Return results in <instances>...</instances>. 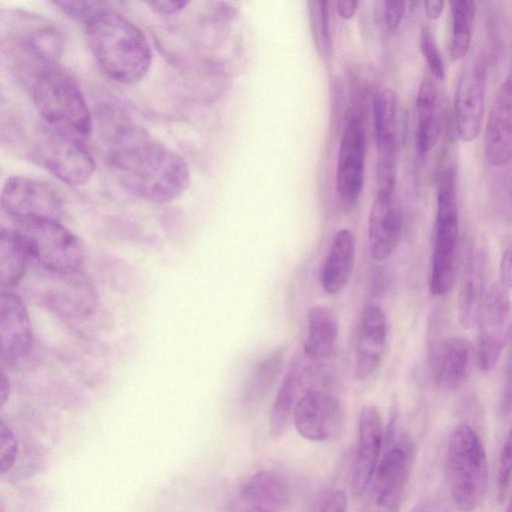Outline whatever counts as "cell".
<instances>
[{
    "mask_svg": "<svg viewBox=\"0 0 512 512\" xmlns=\"http://www.w3.org/2000/svg\"><path fill=\"white\" fill-rule=\"evenodd\" d=\"M107 164L127 192L153 203H166L190 183L186 160L140 126L120 120L109 136Z\"/></svg>",
    "mask_w": 512,
    "mask_h": 512,
    "instance_id": "1",
    "label": "cell"
},
{
    "mask_svg": "<svg viewBox=\"0 0 512 512\" xmlns=\"http://www.w3.org/2000/svg\"><path fill=\"white\" fill-rule=\"evenodd\" d=\"M100 2L83 20L86 40L101 70L121 84H135L148 73L151 50L142 30L114 8Z\"/></svg>",
    "mask_w": 512,
    "mask_h": 512,
    "instance_id": "2",
    "label": "cell"
},
{
    "mask_svg": "<svg viewBox=\"0 0 512 512\" xmlns=\"http://www.w3.org/2000/svg\"><path fill=\"white\" fill-rule=\"evenodd\" d=\"M1 46L13 73L31 86L39 74L59 66L64 39L45 18L16 11L2 19Z\"/></svg>",
    "mask_w": 512,
    "mask_h": 512,
    "instance_id": "3",
    "label": "cell"
},
{
    "mask_svg": "<svg viewBox=\"0 0 512 512\" xmlns=\"http://www.w3.org/2000/svg\"><path fill=\"white\" fill-rule=\"evenodd\" d=\"M34 105L49 127L80 140L93 122L84 95L73 76L60 66L39 74L30 86Z\"/></svg>",
    "mask_w": 512,
    "mask_h": 512,
    "instance_id": "4",
    "label": "cell"
},
{
    "mask_svg": "<svg viewBox=\"0 0 512 512\" xmlns=\"http://www.w3.org/2000/svg\"><path fill=\"white\" fill-rule=\"evenodd\" d=\"M450 494L462 512H473L482 503L488 486V461L476 431L468 424L451 433L446 454Z\"/></svg>",
    "mask_w": 512,
    "mask_h": 512,
    "instance_id": "5",
    "label": "cell"
},
{
    "mask_svg": "<svg viewBox=\"0 0 512 512\" xmlns=\"http://www.w3.org/2000/svg\"><path fill=\"white\" fill-rule=\"evenodd\" d=\"M458 238L459 217L455 167L450 161H445L437 182L434 238L429 273V288L434 296H443L452 288Z\"/></svg>",
    "mask_w": 512,
    "mask_h": 512,
    "instance_id": "6",
    "label": "cell"
},
{
    "mask_svg": "<svg viewBox=\"0 0 512 512\" xmlns=\"http://www.w3.org/2000/svg\"><path fill=\"white\" fill-rule=\"evenodd\" d=\"M16 233L33 263L52 271L81 270L85 250L81 240L59 221L12 220Z\"/></svg>",
    "mask_w": 512,
    "mask_h": 512,
    "instance_id": "7",
    "label": "cell"
},
{
    "mask_svg": "<svg viewBox=\"0 0 512 512\" xmlns=\"http://www.w3.org/2000/svg\"><path fill=\"white\" fill-rule=\"evenodd\" d=\"M27 273L30 293L55 314L82 319L89 317L96 309V291L81 270L57 272L33 263Z\"/></svg>",
    "mask_w": 512,
    "mask_h": 512,
    "instance_id": "8",
    "label": "cell"
},
{
    "mask_svg": "<svg viewBox=\"0 0 512 512\" xmlns=\"http://www.w3.org/2000/svg\"><path fill=\"white\" fill-rule=\"evenodd\" d=\"M388 447L370 482L361 512H398L402 503L414 459L409 435L392 421L388 430Z\"/></svg>",
    "mask_w": 512,
    "mask_h": 512,
    "instance_id": "9",
    "label": "cell"
},
{
    "mask_svg": "<svg viewBox=\"0 0 512 512\" xmlns=\"http://www.w3.org/2000/svg\"><path fill=\"white\" fill-rule=\"evenodd\" d=\"M27 153L31 161L71 186L86 183L95 170L94 159L83 140L45 123L38 127Z\"/></svg>",
    "mask_w": 512,
    "mask_h": 512,
    "instance_id": "10",
    "label": "cell"
},
{
    "mask_svg": "<svg viewBox=\"0 0 512 512\" xmlns=\"http://www.w3.org/2000/svg\"><path fill=\"white\" fill-rule=\"evenodd\" d=\"M2 210L11 220H54L63 214V201L49 183L13 176L6 180L1 192Z\"/></svg>",
    "mask_w": 512,
    "mask_h": 512,
    "instance_id": "11",
    "label": "cell"
},
{
    "mask_svg": "<svg viewBox=\"0 0 512 512\" xmlns=\"http://www.w3.org/2000/svg\"><path fill=\"white\" fill-rule=\"evenodd\" d=\"M511 303L507 289L493 285L486 293L479 318L478 363L482 371L492 370L507 343Z\"/></svg>",
    "mask_w": 512,
    "mask_h": 512,
    "instance_id": "12",
    "label": "cell"
},
{
    "mask_svg": "<svg viewBox=\"0 0 512 512\" xmlns=\"http://www.w3.org/2000/svg\"><path fill=\"white\" fill-rule=\"evenodd\" d=\"M293 422L305 439L326 442L338 437L344 426L339 401L323 389H308L296 402Z\"/></svg>",
    "mask_w": 512,
    "mask_h": 512,
    "instance_id": "13",
    "label": "cell"
},
{
    "mask_svg": "<svg viewBox=\"0 0 512 512\" xmlns=\"http://www.w3.org/2000/svg\"><path fill=\"white\" fill-rule=\"evenodd\" d=\"M487 89V66L484 60H474L460 75L455 93L454 111L459 139L474 141L481 130Z\"/></svg>",
    "mask_w": 512,
    "mask_h": 512,
    "instance_id": "14",
    "label": "cell"
},
{
    "mask_svg": "<svg viewBox=\"0 0 512 512\" xmlns=\"http://www.w3.org/2000/svg\"><path fill=\"white\" fill-rule=\"evenodd\" d=\"M366 132L362 117L352 115L343 132L336 170L337 192L343 203L353 205L363 190Z\"/></svg>",
    "mask_w": 512,
    "mask_h": 512,
    "instance_id": "15",
    "label": "cell"
},
{
    "mask_svg": "<svg viewBox=\"0 0 512 512\" xmlns=\"http://www.w3.org/2000/svg\"><path fill=\"white\" fill-rule=\"evenodd\" d=\"M402 208L395 189H377L368 218V246L377 261L388 258L402 232Z\"/></svg>",
    "mask_w": 512,
    "mask_h": 512,
    "instance_id": "16",
    "label": "cell"
},
{
    "mask_svg": "<svg viewBox=\"0 0 512 512\" xmlns=\"http://www.w3.org/2000/svg\"><path fill=\"white\" fill-rule=\"evenodd\" d=\"M484 150L495 167L512 159V69L500 84L490 106L484 131Z\"/></svg>",
    "mask_w": 512,
    "mask_h": 512,
    "instance_id": "17",
    "label": "cell"
},
{
    "mask_svg": "<svg viewBox=\"0 0 512 512\" xmlns=\"http://www.w3.org/2000/svg\"><path fill=\"white\" fill-rule=\"evenodd\" d=\"M1 360L15 364L32 346L31 322L23 299L11 289L0 292Z\"/></svg>",
    "mask_w": 512,
    "mask_h": 512,
    "instance_id": "18",
    "label": "cell"
},
{
    "mask_svg": "<svg viewBox=\"0 0 512 512\" xmlns=\"http://www.w3.org/2000/svg\"><path fill=\"white\" fill-rule=\"evenodd\" d=\"M382 442L381 415L374 405H364L359 414L358 442L351 477L354 496L361 495L370 484L379 464Z\"/></svg>",
    "mask_w": 512,
    "mask_h": 512,
    "instance_id": "19",
    "label": "cell"
},
{
    "mask_svg": "<svg viewBox=\"0 0 512 512\" xmlns=\"http://www.w3.org/2000/svg\"><path fill=\"white\" fill-rule=\"evenodd\" d=\"M290 484L280 471L266 469L256 472L236 495L234 512H279L289 502Z\"/></svg>",
    "mask_w": 512,
    "mask_h": 512,
    "instance_id": "20",
    "label": "cell"
},
{
    "mask_svg": "<svg viewBox=\"0 0 512 512\" xmlns=\"http://www.w3.org/2000/svg\"><path fill=\"white\" fill-rule=\"evenodd\" d=\"M473 350L468 339L448 337L430 349L429 365L432 379L443 390H455L468 378L472 366Z\"/></svg>",
    "mask_w": 512,
    "mask_h": 512,
    "instance_id": "21",
    "label": "cell"
},
{
    "mask_svg": "<svg viewBox=\"0 0 512 512\" xmlns=\"http://www.w3.org/2000/svg\"><path fill=\"white\" fill-rule=\"evenodd\" d=\"M387 341V320L376 305L364 308L356 338L355 374L360 380L369 378L379 367Z\"/></svg>",
    "mask_w": 512,
    "mask_h": 512,
    "instance_id": "22",
    "label": "cell"
},
{
    "mask_svg": "<svg viewBox=\"0 0 512 512\" xmlns=\"http://www.w3.org/2000/svg\"><path fill=\"white\" fill-rule=\"evenodd\" d=\"M485 275V251L473 247L466 258L457 303L458 319L464 328H471L478 321L486 296Z\"/></svg>",
    "mask_w": 512,
    "mask_h": 512,
    "instance_id": "23",
    "label": "cell"
},
{
    "mask_svg": "<svg viewBox=\"0 0 512 512\" xmlns=\"http://www.w3.org/2000/svg\"><path fill=\"white\" fill-rule=\"evenodd\" d=\"M431 75H425L419 85L416 109V142L420 153L426 154L437 144L442 129L441 99L437 83Z\"/></svg>",
    "mask_w": 512,
    "mask_h": 512,
    "instance_id": "24",
    "label": "cell"
},
{
    "mask_svg": "<svg viewBox=\"0 0 512 512\" xmlns=\"http://www.w3.org/2000/svg\"><path fill=\"white\" fill-rule=\"evenodd\" d=\"M354 258V236L350 230L341 229L333 238L321 272V286L326 293L335 295L344 289L353 269Z\"/></svg>",
    "mask_w": 512,
    "mask_h": 512,
    "instance_id": "25",
    "label": "cell"
},
{
    "mask_svg": "<svg viewBox=\"0 0 512 512\" xmlns=\"http://www.w3.org/2000/svg\"><path fill=\"white\" fill-rule=\"evenodd\" d=\"M307 338L304 354L312 360L328 357L334 350L338 337V321L330 308L323 305L312 307L308 313Z\"/></svg>",
    "mask_w": 512,
    "mask_h": 512,
    "instance_id": "26",
    "label": "cell"
},
{
    "mask_svg": "<svg viewBox=\"0 0 512 512\" xmlns=\"http://www.w3.org/2000/svg\"><path fill=\"white\" fill-rule=\"evenodd\" d=\"M30 258L22 242L11 228L0 229L1 289H11L26 276Z\"/></svg>",
    "mask_w": 512,
    "mask_h": 512,
    "instance_id": "27",
    "label": "cell"
},
{
    "mask_svg": "<svg viewBox=\"0 0 512 512\" xmlns=\"http://www.w3.org/2000/svg\"><path fill=\"white\" fill-rule=\"evenodd\" d=\"M284 366V351L277 349L262 359L251 372L243 390V403L257 408L279 379Z\"/></svg>",
    "mask_w": 512,
    "mask_h": 512,
    "instance_id": "28",
    "label": "cell"
},
{
    "mask_svg": "<svg viewBox=\"0 0 512 512\" xmlns=\"http://www.w3.org/2000/svg\"><path fill=\"white\" fill-rule=\"evenodd\" d=\"M300 378V361L295 357L285 373L270 411L269 430L275 438L285 433L293 418Z\"/></svg>",
    "mask_w": 512,
    "mask_h": 512,
    "instance_id": "29",
    "label": "cell"
},
{
    "mask_svg": "<svg viewBox=\"0 0 512 512\" xmlns=\"http://www.w3.org/2000/svg\"><path fill=\"white\" fill-rule=\"evenodd\" d=\"M398 98L394 90L383 89L375 96L373 120L377 149L398 146L396 137Z\"/></svg>",
    "mask_w": 512,
    "mask_h": 512,
    "instance_id": "30",
    "label": "cell"
},
{
    "mask_svg": "<svg viewBox=\"0 0 512 512\" xmlns=\"http://www.w3.org/2000/svg\"><path fill=\"white\" fill-rule=\"evenodd\" d=\"M451 6L450 54L453 60L465 57L470 49L476 3L468 0H454Z\"/></svg>",
    "mask_w": 512,
    "mask_h": 512,
    "instance_id": "31",
    "label": "cell"
},
{
    "mask_svg": "<svg viewBox=\"0 0 512 512\" xmlns=\"http://www.w3.org/2000/svg\"><path fill=\"white\" fill-rule=\"evenodd\" d=\"M328 4L323 0L307 2L312 38L316 50L323 60L330 59L332 54Z\"/></svg>",
    "mask_w": 512,
    "mask_h": 512,
    "instance_id": "32",
    "label": "cell"
},
{
    "mask_svg": "<svg viewBox=\"0 0 512 512\" xmlns=\"http://www.w3.org/2000/svg\"><path fill=\"white\" fill-rule=\"evenodd\" d=\"M420 49L429 68L431 76L438 81L444 80L446 75L444 61L438 48L433 31L428 26H424L421 29Z\"/></svg>",
    "mask_w": 512,
    "mask_h": 512,
    "instance_id": "33",
    "label": "cell"
},
{
    "mask_svg": "<svg viewBox=\"0 0 512 512\" xmlns=\"http://www.w3.org/2000/svg\"><path fill=\"white\" fill-rule=\"evenodd\" d=\"M512 479V426L502 446L497 470V498L500 503L506 497Z\"/></svg>",
    "mask_w": 512,
    "mask_h": 512,
    "instance_id": "34",
    "label": "cell"
},
{
    "mask_svg": "<svg viewBox=\"0 0 512 512\" xmlns=\"http://www.w3.org/2000/svg\"><path fill=\"white\" fill-rule=\"evenodd\" d=\"M19 452L13 430L3 421L0 424V473H7L14 465Z\"/></svg>",
    "mask_w": 512,
    "mask_h": 512,
    "instance_id": "35",
    "label": "cell"
},
{
    "mask_svg": "<svg viewBox=\"0 0 512 512\" xmlns=\"http://www.w3.org/2000/svg\"><path fill=\"white\" fill-rule=\"evenodd\" d=\"M406 2L387 0L383 2V20L389 31H395L405 14Z\"/></svg>",
    "mask_w": 512,
    "mask_h": 512,
    "instance_id": "36",
    "label": "cell"
},
{
    "mask_svg": "<svg viewBox=\"0 0 512 512\" xmlns=\"http://www.w3.org/2000/svg\"><path fill=\"white\" fill-rule=\"evenodd\" d=\"M347 498L341 490L328 492L322 499L318 512H346Z\"/></svg>",
    "mask_w": 512,
    "mask_h": 512,
    "instance_id": "37",
    "label": "cell"
},
{
    "mask_svg": "<svg viewBox=\"0 0 512 512\" xmlns=\"http://www.w3.org/2000/svg\"><path fill=\"white\" fill-rule=\"evenodd\" d=\"M508 360L504 383V402L508 409H512V324L507 336Z\"/></svg>",
    "mask_w": 512,
    "mask_h": 512,
    "instance_id": "38",
    "label": "cell"
},
{
    "mask_svg": "<svg viewBox=\"0 0 512 512\" xmlns=\"http://www.w3.org/2000/svg\"><path fill=\"white\" fill-rule=\"evenodd\" d=\"M500 283L506 289H512V241L506 247L500 261Z\"/></svg>",
    "mask_w": 512,
    "mask_h": 512,
    "instance_id": "39",
    "label": "cell"
},
{
    "mask_svg": "<svg viewBox=\"0 0 512 512\" xmlns=\"http://www.w3.org/2000/svg\"><path fill=\"white\" fill-rule=\"evenodd\" d=\"M151 10L160 15H173L184 10L189 1H156L147 3Z\"/></svg>",
    "mask_w": 512,
    "mask_h": 512,
    "instance_id": "40",
    "label": "cell"
},
{
    "mask_svg": "<svg viewBox=\"0 0 512 512\" xmlns=\"http://www.w3.org/2000/svg\"><path fill=\"white\" fill-rule=\"evenodd\" d=\"M409 512H450V510L443 500L429 497L420 501Z\"/></svg>",
    "mask_w": 512,
    "mask_h": 512,
    "instance_id": "41",
    "label": "cell"
},
{
    "mask_svg": "<svg viewBox=\"0 0 512 512\" xmlns=\"http://www.w3.org/2000/svg\"><path fill=\"white\" fill-rule=\"evenodd\" d=\"M358 5H359V1H349V0L337 1L336 2V10H337L338 15L341 18L348 20L354 16V14L358 8Z\"/></svg>",
    "mask_w": 512,
    "mask_h": 512,
    "instance_id": "42",
    "label": "cell"
},
{
    "mask_svg": "<svg viewBox=\"0 0 512 512\" xmlns=\"http://www.w3.org/2000/svg\"><path fill=\"white\" fill-rule=\"evenodd\" d=\"M426 16L431 20L441 17L445 2L442 0H430L423 3Z\"/></svg>",
    "mask_w": 512,
    "mask_h": 512,
    "instance_id": "43",
    "label": "cell"
},
{
    "mask_svg": "<svg viewBox=\"0 0 512 512\" xmlns=\"http://www.w3.org/2000/svg\"><path fill=\"white\" fill-rule=\"evenodd\" d=\"M10 392V384H9V378L5 374V371H1V380H0V399H1V405L3 406L8 397Z\"/></svg>",
    "mask_w": 512,
    "mask_h": 512,
    "instance_id": "44",
    "label": "cell"
},
{
    "mask_svg": "<svg viewBox=\"0 0 512 512\" xmlns=\"http://www.w3.org/2000/svg\"><path fill=\"white\" fill-rule=\"evenodd\" d=\"M505 512H512V494H511V496L509 498V501H508V504H507Z\"/></svg>",
    "mask_w": 512,
    "mask_h": 512,
    "instance_id": "45",
    "label": "cell"
}]
</instances>
